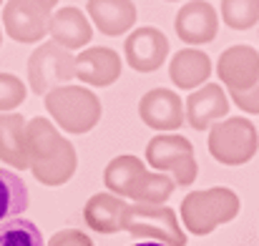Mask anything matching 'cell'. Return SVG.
<instances>
[{
  "mask_svg": "<svg viewBox=\"0 0 259 246\" xmlns=\"http://www.w3.org/2000/svg\"><path fill=\"white\" fill-rule=\"evenodd\" d=\"M25 83L13 73H0V113H13L25 101Z\"/></svg>",
  "mask_w": 259,
  "mask_h": 246,
  "instance_id": "cell-24",
  "label": "cell"
},
{
  "mask_svg": "<svg viewBox=\"0 0 259 246\" xmlns=\"http://www.w3.org/2000/svg\"><path fill=\"white\" fill-rule=\"evenodd\" d=\"M48 246H93V241L88 239L83 231H78V229H63V231L53 234V239L48 241Z\"/></svg>",
  "mask_w": 259,
  "mask_h": 246,
  "instance_id": "cell-25",
  "label": "cell"
},
{
  "mask_svg": "<svg viewBox=\"0 0 259 246\" xmlns=\"http://www.w3.org/2000/svg\"><path fill=\"white\" fill-rule=\"evenodd\" d=\"M40 3H46V5H48V8H51V10H53V5H56V3H58V0H40Z\"/></svg>",
  "mask_w": 259,
  "mask_h": 246,
  "instance_id": "cell-28",
  "label": "cell"
},
{
  "mask_svg": "<svg viewBox=\"0 0 259 246\" xmlns=\"http://www.w3.org/2000/svg\"><path fill=\"white\" fill-rule=\"evenodd\" d=\"M128 201L113 196V193H93L86 201L83 219L98 234H116L121 231V214Z\"/></svg>",
  "mask_w": 259,
  "mask_h": 246,
  "instance_id": "cell-19",
  "label": "cell"
},
{
  "mask_svg": "<svg viewBox=\"0 0 259 246\" xmlns=\"http://www.w3.org/2000/svg\"><path fill=\"white\" fill-rule=\"evenodd\" d=\"M28 209V186L25 181L8 171L0 168V221L18 219Z\"/></svg>",
  "mask_w": 259,
  "mask_h": 246,
  "instance_id": "cell-21",
  "label": "cell"
},
{
  "mask_svg": "<svg viewBox=\"0 0 259 246\" xmlns=\"http://www.w3.org/2000/svg\"><path fill=\"white\" fill-rule=\"evenodd\" d=\"M103 183L108 193L118 199H131L136 204H164L174 191V181L166 173H149L141 159L116 156L103 171Z\"/></svg>",
  "mask_w": 259,
  "mask_h": 246,
  "instance_id": "cell-2",
  "label": "cell"
},
{
  "mask_svg": "<svg viewBox=\"0 0 259 246\" xmlns=\"http://www.w3.org/2000/svg\"><path fill=\"white\" fill-rule=\"evenodd\" d=\"M118 76H121V58L111 48L93 45V48H83L76 56L73 78L83 81L86 85L103 88V85H111L113 81H118Z\"/></svg>",
  "mask_w": 259,
  "mask_h": 246,
  "instance_id": "cell-15",
  "label": "cell"
},
{
  "mask_svg": "<svg viewBox=\"0 0 259 246\" xmlns=\"http://www.w3.org/2000/svg\"><path fill=\"white\" fill-rule=\"evenodd\" d=\"M242 201L227 186H214L204 191H194L181 201V221L194 236H206L217 226L234 221Z\"/></svg>",
  "mask_w": 259,
  "mask_h": 246,
  "instance_id": "cell-3",
  "label": "cell"
},
{
  "mask_svg": "<svg viewBox=\"0 0 259 246\" xmlns=\"http://www.w3.org/2000/svg\"><path fill=\"white\" fill-rule=\"evenodd\" d=\"M25 161L43 186H63L76 173L78 156L53 121L33 118L25 121Z\"/></svg>",
  "mask_w": 259,
  "mask_h": 246,
  "instance_id": "cell-1",
  "label": "cell"
},
{
  "mask_svg": "<svg viewBox=\"0 0 259 246\" xmlns=\"http://www.w3.org/2000/svg\"><path fill=\"white\" fill-rule=\"evenodd\" d=\"M146 161L159 171L171 173L179 186H189L191 181H196V173H199L191 141L176 133L154 136L146 146Z\"/></svg>",
  "mask_w": 259,
  "mask_h": 246,
  "instance_id": "cell-7",
  "label": "cell"
},
{
  "mask_svg": "<svg viewBox=\"0 0 259 246\" xmlns=\"http://www.w3.org/2000/svg\"><path fill=\"white\" fill-rule=\"evenodd\" d=\"M227 113H229V98L224 88L217 83H204L196 90H191V95L186 98L184 121H189L194 131H206L214 121L224 118Z\"/></svg>",
  "mask_w": 259,
  "mask_h": 246,
  "instance_id": "cell-14",
  "label": "cell"
},
{
  "mask_svg": "<svg viewBox=\"0 0 259 246\" xmlns=\"http://www.w3.org/2000/svg\"><path fill=\"white\" fill-rule=\"evenodd\" d=\"M222 18L234 30L254 28L259 20V0H222Z\"/></svg>",
  "mask_w": 259,
  "mask_h": 246,
  "instance_id": "cell-23",
  "label": "cell"
},
{
  "mask_svg": "<svg viewBox=\"0 0 259 246\" xmlns=\"http://www.w3.org/2000/svg\"><path fill=\"white\" fill-rule=\"evenodd\" d=\"M217 73L229 93H244L259 81V53L252 45H232L219 56Z\"/></svg>",
  "mask_w": 259,
  "mask_h": 246,
  "instance_id": "cell-11",
  "label": "cell"
},
{
  "mask_svg": "<svg viewBox=\"0 0 259 246\" xmlns=\"http://www.w3.org/2000/svg\"><path fill=\"white\" fill-rule=\"evenodd\" d=\"M0 246H46L40 229L28 219L0 221Z\"/></svg>",
  "mask_w": 259,
  "mask_h": 246,
  "instance_id": "cell-22",
  "label": "cell"
},
{
  "mask_svg": "<svg viewBox=\"0 0 259 246\" xmlns=\"http://www.w3.org/2000/svg\"><path fill=\"white\" fill-rule=\"evenodd\" d=\"M141 121L154 131H176L184 123V101L171 88H154L139 103Z\"/></svg>",
  "mask_w": 259,
  "mask_h": 246,
  "instance_id": "cell-13",
  "label": "cell"
},
{
  "mask_svg": "<svg viewBox=\"0 0 259 246\" xmlns=\"http://www.w3.org/2000/svg\"><path fill=\"white\" fill-rule=\"evenodd\" d=\"M46 111L68 133H88L101 121V101L86 85H56L46 93Z\"/></svg>",
  "mask_w": 259,
  "mask_h": 246,
  "instance_id": "cell-4",
  "label": "cell"
},
{
  "mask_svg": "<svg viewBox=\"0 0 259 246\" xmlns=\"http://www.w3.org/2000/svg\"><path fill=\"white\" fill-rule=\"evenodd\" d=\"M232 101H234V106H239L242 111H247V113H259V81L254 88H249V90H244V93H232Z\"/></svg>",
  "mask_w": 259,
  "mask_h": 246,
  "instance_id": "cell-26",
  "label": "cell"
},
{
  "mask_svg": "<svg viewBox=\"0 0 259 246\" xmlns=\"http://www.w3.org/2000/svg\"><path fill=\"white\" fill-rule=\"evenodd\" d=\"M219 33V15L206 0H189L176 13V35L186 45L211 43Z\"/></svg>",
  "mask_w": 259,
  "mask_h": 246,
  "instance_id": "cell-12",
  "label": "cell"
},
{
  "mask_svg": "<svg viewBox=\"0 0 259 246\" xmlns=\"http://www.w3.org/2000/svg\"><path fill=\"white\" fill-rule=\"evenodd\" d=\"M48 33L53 35V43L66 48V51H78L86 48L93 38V28L88 23L86 13L78 8H61L56 13H51L48 20Z\"/></svg>",
  "mask_w": 259,
  "mask_h": 246,
  "instance_id": "cell-16",
  "label": "cell"
},
{
  "mask_svg": "<svg viewBox=\"0 0 259 246\" xmlns=\"http://www.w3.org/2000/svg\"><path fill=\"white\" fill-rule=\"evenodd\" d=\"M209 154L224 166H242L259 151V131L249 118H227L209 126Z\"/></svg>",
  "mask_w": 259,
  "mask_h": 246,
  "instance_id": "cell-6",
  "label": "cell"
},
{
  "mask_svg": "<svg viewBox=\"0 0 259 246\" xmlns=\"http://www.w3.org/2000/svg\"><path fill=\"white\" fill-rule=\"evenodd\" d=\"M51 8L40 0H8L3 8L5 33L18 43H38L48 35Z\"/></svg>",
  "mask_w": 259,
  "mask_h": 246,
  "instance_id": "cell-9",
  "label": "cell"
},
{
  "mask_svg": "<svg viewBox=\"0 0 259 246\" xmlns=\"http://www.w3.org/2000/svg\"><path fill=\"white\" fill-rule=\"evenodd\" d=\"M0 5H3V0H0Z\"/></svg>",
  "mask_w": 259,
  "mask_h": 246,
  "instance_id": "cell-30",
  "label": "cell"
},
{
  "mask_svg": "<svg viewBox=\"0 0 259 246\" xmlns=\"http://www.w3.org/2000/svg\"><path fill=\"white\" fill-rule=\"evenodd\" d=\"M86 10L103 35H123L136 23V5L131 0H88Z\"/></svg>",
  "mask_w": 259,
  "mask_h": 246,
  "instance_id": "cell-17",
  "label": "cell"
},
{
  "mask_svg": "<svg viewBox=\"0 0 259 246\" xmlns=\"http://www.w3.org/2000/svg\"><path fill=\"white\" fill-rule=\"evenodd\" d=\"M73 68H76L73 53L51 40V43L38 45L33 51V56L28 58V83H30L33 93L46 95L51 88L71 81Z\"/></svg>",
  "mask_w": 259,
  "mask_h": 246,
  "instance_id": "cell-8",
  "label": "cell"
},
{
  "mask_svg": "<svg viewBox=\"0 0 259 246\" xmlns=\"http://www.w3.org/2000/svg\"><path fill=\"white\" fill-rule=\"evenodd\" d=\"M169 76H171L176 88L196 90L199 85H204V83L209 81V76H211V61L199 48H184V51L174 53L171 63H169Z\"/></svg>",
  "mask_w": 259,
  "mask_h": 246,
  "instance_id": "cell-18",
  "label": "cell"
},
{
  "mask_svg": "<svg viewBox=\"0 0 259 246\" xmlns=\"http://www.w3.org/2000/svg\"><path fill=\"white\" fill-rule=\"evenodd\" d=\"M121 231L136 239H151L164 246H186V234L166 204H126L121 214Z\"/></svg>",
  "mask_w": 259,
  "mask_h": 246,
  "instance_id": "cell-5",
  "label": "cell"
},
{
  "mask_svg": "<svg viewBox=\"0 0 259 246\" xmlns=\"http://www.w3.org/2000/svg\"><path fill=\"white\" fill-rule=\"evenodd\" d=\"M123 51H126V61L134 71L151 73V71L161 68L164 61L169 58V40L159 28L144 25V28H136L126 38Z\"/></svg>",
  "mask_w": 259,
  "mask_h": 246,
  "instance_id": "cell-10",
  "label": "cell"
},
{
  "mask_svg": "<svg viewBox=\"0 0 259 246\" xmlns=\"http://www.w3.org/2000/svg\"><path fill=\"white\" fill-rule=\"evenodd\" d=\"M0 161L15 171L28 168L25 161V118L20 113H0Z\"/></svg>",
  "mask_w": 259,
  "mask_h": 246,
  "instance_id": "cell-20",
  "label": "cell"
},
{
  "mask_svg": "<svg viewBox=\"0 0 259 246\" xmlns=\"http://www.w3.org/2000/svg\"><path fill=\"white\" fill-rule=\"evenodd\" d=\"M134 246H164V244H156V241H141V244H134Z\"/></svg>",
  "mask_w": 259,
  "mask_h": 246,
  "instance_id": "cell-27",
  "label": "cell"
},
{
  "mask_svg": "<svg viewBox=\"0 0 259 246\" xmlns=\"http://www.w3.org/2000/svg\"><path fill=\"white\" fill-rule=\"evenodd\" d=\"M0 40H3V30H0Z\"/></svg>",
  "mask_w": 259,
  "mask_h": 246,
  "instance_id": "cell-29",
  "label": "cell"
}]
</instances>
